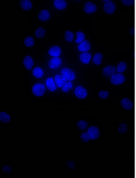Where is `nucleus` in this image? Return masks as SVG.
<instances>
[{
	"mask_svg": "<svg viewBox=\"0 0 136 178\" xmlns=\"http://www.w3.org/2000/svg\"><path fill=\"white\" fill-rule=\"evenodd\" d=\"M125 81V76L121 73H115L113 74L110 78V82L114 86H119L121 85Z\"/></svg>",
	"mask_w": 136,
	"mask_h": 178,
	"instance_id": "1",
	"label": "nucleus"
},
{
	"mask_svg": "<svg viewBox=\"0 0 136 178\" xmlns=\"http://www.w3.org/2000/svg\"><path fill=\"white\" fill-rule=\"evenodd\" d=\"M87 133L91 140H96L100 136V131L97 126H92L87 130Z\"/></svg>",
	"mask_w": 136,
	"mask_h": 178,
	"instance_id": "2",
	"label": "nucleus"
},
{
	"mask_svg": "<svg viewBox=\"0 0 136 178\" xmlns=\"http://www.w3.org/2000/svg\"><path fill=\"white\" fill-rule=\"evenodd\" d=\"M61 74L65 77L67 81H72L76 78V74L70 68H65L61 70Z\"/></svg>",
	"mask_w": 136,
	"mask_h": 178,
	"instance_id": "3",
	"label": "nucleus"
},
{
	"mask_svg": "<svg viewBox=\"0 0 136 178\" xmlns=\"http://www.w3.org/2000/svg\"><path fill=\"white\" fill-rule=\"evenodd\" d=\"M74 94L75 96L79 99H84L88 95V92H87L86 89L84 88L83 86H78L76 87L75 89H74Z\"/></svg>",
	"mask_w": 136,
	"mask_h": 178,
	"instance_id": "4",
	"label": "nucleus"
},
{
	"mask_svg": "<svg viewBox=\"0 0 136 178\" xmlns=\"http://www.w3.org/2000/svg\"><path fill=\"white\" fill-rule=\"evenodd\" d=\"M32 92L36 96H42L45 92V87L40 83L35 84L32 87Z\"/></svg>",
	"mask_w": 136,
	"mask_h": 178,
	"instance_id": "5",
	"label": "nucleus"
},
{
	"mask_svg": "<svg viewBox=\"0 0 136 178\" xmlns=\"http://www.w3.org/2000/svg\"><path fill=\"white\" fill-rule=\"evenodd\" d=\"M84 11L89 14L94 13L97 11L96 5L91 2H86L84 6Z\"/></svg>",
	"mask_w": 136,
	"mask_h": 178,
	"instance_id": "6",
	"label": "nucleus"
},
{
	"mask_svg": "<svg viewBox=\"0 0 136 178\" xmlns=\"http://www.w3.org/2000/svg\"><path fill=\"white\" fill-rule=\"evenodd\" d=\"M116 68L114 66L112 65H108L105 67L103 69V75L105 77H107V78H111V77L113 74H115V71H116Z\"/></svg>",
	"mask_w": 136,
	"mask_h": 178,
	"instance_id": "7",
	"label": "nucleus"
},
{
	"mask_svg": "<svg viewBox=\"0 0 136 178\" xmlns=\"http://www.w3.org/2000/svg\"><path fill=\"white\" fill-rule=\"evenodd\" d=\"M120 105H121L123 109L127 111L131 110L133 108V102L130 99L127 98H124L120 100Z\"/></svg>",
	"mask_w": 136,
	"mask_h": 178,
	"instance_id": "8",
	"label": "nucleus"
},
{
	"mask_svg": "<svg viewBox=\"0 0 136 178\" xmlns=\"http://www.w3.org/2000/svg\"><path fill=\"white\" fill-rule=\"evenodd\" d=\"M104 9L107 14H112L116 10V6L112 1H109L104 4Z\"/></svg>",
	"mask_w": 136,
	"mask_h": 178,
	"instance_id": "9",
	"label": "nucleus"
},
{
	"mask_svg": "<svg viewBox=\"0 0 136 178\" xmlns=\"http://www.w3.org/2000/svg\"><path fill=\"white\" fill-rule=\"evenodd\" d=\"M54 81H55L56 87H59V88L63 87L64 86V85L67 83L66 79L62 75V74H57V75H56L55 79H54Z\"/></svg>",
	"mask_w": 136,
	"mask_h": 178,
	"instance_id": "10",
	"label": "nucleus"
},
{
	"mask_svg": "<svg viewBox=\"0 0 136 178\" xmlns=\"http://www.w3.org/2000/svg\"><path fill=\"white\" fill-rule=\"evenodd\" d=\"M91 44L88 40H84L83 42L79 44L78 46V49L79 51H80L82 53H86L91 49Z\"/></svg>",
	"mask_w": 136,
	"mask_h": 178,
	"instance_id": "11",
	"label": "nucleus"
},
{
	"mask_svg": "<svg viewBox=\"0 0 136 178\" xmlns=\"http://www.w3.org/2000/svg\"><path fill=\"white\" fill-rule=\"evenodd\" d=\"M61 63H62V61H61V58H54L50 59L49 63H48V66L51 69H56L61 66Z\"/></svg>",
	"mask_w": 136,
	"mask_h": 178,
	"instance_id": "12",
	"label": "nucleus"
},
{
	"mask_svg": "<svg viewBox=\"0 0 136 178\" xmlns=\"http://www.w3.org/2000/svg\"><path fill=\"white\" fill-rule=\"evenodd\" d=\"M23 64L25 68L28 70L32 69L33 66V60L32 57H30L29 55L25 56L23 59Z\"/></svg>",
	"mask_w": 136,
	"mask_h": 178,
	"instance_id": "13",
	"label": "nucleus"
},
{
	"mask_svg": "<svg viewBox=\"0 0 136 178\" xmlns=\"http://www.w3.org/2000/svg\"><path fill=\"white\" fill-rule=\"evenodd\" d=\"M48 53H49L50 55L55 57V58H58L61 53V48L59 47L58 46H53L48 51Z\"/></svg>",
	"mask_w": 136,
	"mask_h": 178,
	"instance_id": "14",
	"label": "nucleus"
},
{
	"mask_svg": "<svg viewBox=\"0 0 136 178\" xmlns=\"http://www.w3.org/2000/svg\"><path fill=\"white\" fill-rule=\"evenodd\" d=\"M91 59V55L88 52L82 53L80 55V60L83 64H88Z\"/></svg>",
	"mask_w": 136,
	"mask_h": 178,
	"instance_id": "15",
	"label": "nucleus"
},
{
	"mask_svg": "<svg viewBox=\"0 0 136 178\" xmlns=\"http://www.w3.org/2000/svg\"><path fill=\"white\" fill-rule=\"evenodd\" d=\"M20 6L23 10L28 11L32 9V3L30 0H21L20 2Z\"/></svg>",
	"mask_w": 136,
	"mask_h": 178,
	"instance_id": "16",
	"label": "nucleus"
},
{
	"mask_svg": "<svg viewBox=\"0 0 136 178\" xmlns=\"http://www.w3.org/2000/svg\"><path fill=\"white\" fill-rule=\"evenodd\" d=\"M54 5L56 9L63 10L66 8L67 2L65 0H55L54 1Z\"/></svg>",
	"mask_w": 136,
	"mask_h": 178,
	"instance_id": "17",
	"label": "nucleus"
},
{
	"mask_svg": "<svg viewBox=\"0 0 136 178\" xmlns=\"http://www.w3.org/2000/svg\"><path fill=\"white\" fill-rule=\"evenodd\" d=\"M46 84H47V86L50 91L55 92L56 89V86L55 83V81H54V79L53 78H51V77H49V78H48L47 79V81H46Z\"/></svg>",
	"mask_w": 136,
	"mask_h": 178,
	"instance_id": "18",
	"label": "nucleus"
},
{
	"mask_svg": "<svg viewBox=\"0 0 136 178\" xmlns=\"http://www.w3.org/2000/svg\"><path fill=\"white\" fill-rule=\"evenodd\" d=\"M50 13L47 10H42L38 15V17H39V19L42 21H47L50 19Z\"/></svg>",
	"mask_w": 136,
	"mask_h": 178,
	"instance_id": "19",
	"label": "nucleus"
},
{
	"mask_svg": "<svg viewBox=\"0 0 136 178\" xmlns=\"http://www.w3.org/2000/svg\"><path fill=\"white\" fill-rule=\"evenodd\" d=\"M102 59H103V55L100 53H97L93 56V61L95 65H100L102 63Z\"/></svg>",
	"mask_w": 136,
	"mask_h": 178,
	"instance_id": "20",
	"label": "nucleus"
},
{
	"mask_svg": "<svg viewBox=\"0 0 136 178\" xmlns=\"http://www.w3.org/2000/svg\"><path fill=\"white\" fill-rule=\"evenodd\" d=\"M0 121L5 123H8L10 121V116L6 112L2 111L0 113Z\"/></svg>",
	"mask_w": 136,
	"mask_h": 178,
	"instance_id": "21",
	"label": "nucleus"
},
{
	"mask_svg": "<svg viewBox=\"0 0 136 178\" xmlns=\"http://www.w3.org/2000/svg\"><path fill=\"white\" fill-rule=\"evenodd\" d=\"M127 64L125 61H120L116 67V71L119 73H122L127 70Z\"/></svg>",
	"mask_w": 136,
	"mask_h": 178,
	"instance_id": "22",
	"label": "nucleus"
},
{
	"mask_svg": "<svg viewBox=\"0 0 136 178\" xmlns=\"http://www.w3.org/2000/svg\"><path fill=\"white\" fill-rule=\"evenodd\" d=\"M46 33H47V31L44 27H39L38 28L35 32V36L38 38H43L46 35Z\"/></svg>",
	"mask_w": 136,
	"mask_h": 178,
	"instance_id": "23",
	"label": "nucleus"
},
{
	"mask_svg": "<svg viewBox=\"0 0 136 178\" xmlns=\"http://www.w3.org/2000/svg\"><path fill=\"white\" fill-rule=\"evenodd\" d=\"M33 74L36 78H41L44 75V71L42 68H39V67H36V68L33 69Z\"/></svg>",
	"mask_w": 136,
	"mask_h": 178,
	"instance_id": "24",
	"label": "nucleus"
},
{
	"mask_svg": "<svg viewBox=\"0 0 136 178\" xmlns=\"http://www.w3.org/2000/svg\"><path fill=\"white\" fill-rule=\"evenodd\" d=\"M85 39V35L82 32H76V42L78 44H80L84 41Z\"/></svg>",
	"mask_w": 136,
	"mask_h": 178,
	"instance_id": "25",
	"label": "nucleus"
},
{
	"mask_svg": "<svg viewBox=\"0 0 136 178\" xmlns=\"http://www.w3.org/2000/svg\"><path fill=\"white\" fill-rule=\"evenodd\" d=\"M87 126H88V123H87L86 121L84 120H80L78 122H77L76 126L78 129L80 130H86L87 128Z\"/></svg>",
	"mask_w": 136,
	"mask_h": 178,
	"instance_id": "26",
	"label": "nucleus"
},
{
	"mask_svg": "<svg viewBox=\"0 0 136 178\" xmlns=\"http://www.w3.org/2000/svg\"><path fill=\"white\" fill-rule=\"evenodd\" d=\"M128 130V126L125 122H122L120 123L119 126V128H118V131H119V133L120 134H125L127 133Z\"/></svg>",
	"mask_w": 136,
	"mask_h": 178,
	"instance_id": "27",
	"label": "nucleus"
},
{
	"mask_svg": "<svg viewBox=\"0 0 136 178\" xmlns=\"http://www.w3.org/2000/svg\"><path fill=\"white\" fill-rule=\"evenodd\" d=\"M34 43V40L32 36H27V38H25L24 40V44L27 47H31V46H33Z\"/></svg>",
	"mask_w": 136,
	"mask_h": 178,
	"instance_id": "28",
	"label": "nucleus"
},
{
	"mask_svg": "<svg viewBox=\"0 0 136 178\" xmlns=\"http://www.w3.org/2000/svg\"><path fill=\"white\" fill-rule=\"evenodd\" d=\"M65 40L67 41V42H71L73 40L74 38V33L72 32L71 31L67 30L65 32Z\"/></svg>",
	"mask_w": 136,
	"mask_h": 178,
	"instance_id": "29",
	"label": "nucleus"
},
{
	"mask_svg": "<svg viewBox=\"0 0 136 178\" xmlns=\"http://www.w3.org/2000/svg\"><path fill=\"white\" fill-rule=\"evenodd\" d=\"M73 87V85L70 81L67 82L64 85V86L62 87V90L63 92H68Z\"/></svg>",
	"mask_w": 136,
	"mask_h": 178,
	"instance_id": "30",
	"label": "nucleus"
},
{
	"mask_svg": "<svg viewBox=\"0 0 136 178\" xmlns=\"http://www.w3.org/2000/svg\"><path fill=\"white\" fill-rule=\"evenodd\" d=\"M80 139H81L82 141L84 142V143H87V142L89 141V140H91L87 132L86 133L84 132V133H82L81 135H80Z\"/></svg>",
	"mask_w": 136,
	"mask_h": 178,
	"instance_id": "31",
	"label": "nucleus"
},
{
	"mask_svg": "<svg viewBox=\"0 0 136 178\" xmlns=\"http://www.w3.org/2000/svg\"><path fill=\"white\" fill-rule=\"evenodd\" d=\"M109 96V92L107 91H104V90H102V91H100L99 92V97L101 99H106L108 98Z\"/></svg>",
	"mask_w": 136,
	"mask_h": 178,
	"instance_id": "32",
	"label": "nucleus"
},
{
	"mask_svg": "<svg viewBox=\"0 0 136 178\" xmlns=\"http://www.w3.org/2000/svg\"><path fill=\"white\" fill-rule=\"evenodd\" d=\"M122 2L124 5H126V6H133L135 4L134 0H122Z\"/></svg>",
	"mask_w": 136,
	"mask_h": 178,
	"instance_id": "33",
	"label": "nucleus"
},
{
	"mask_svg": "<svg viewBox=\"0 0 136 178\" xmlns=\"http://www.w3.org/2000/svg\"><path fill=\"white\" fill-rule=\"evenodd\" d=\"M2 171H3L4 173H10L12 171V167L10 166H5L2 168Z\"/></svg>",
	"mask_w": 136,
	"mask_h": 178,
	"instance_id": "34",
	"label": "nucleus"
}]
</instances>
